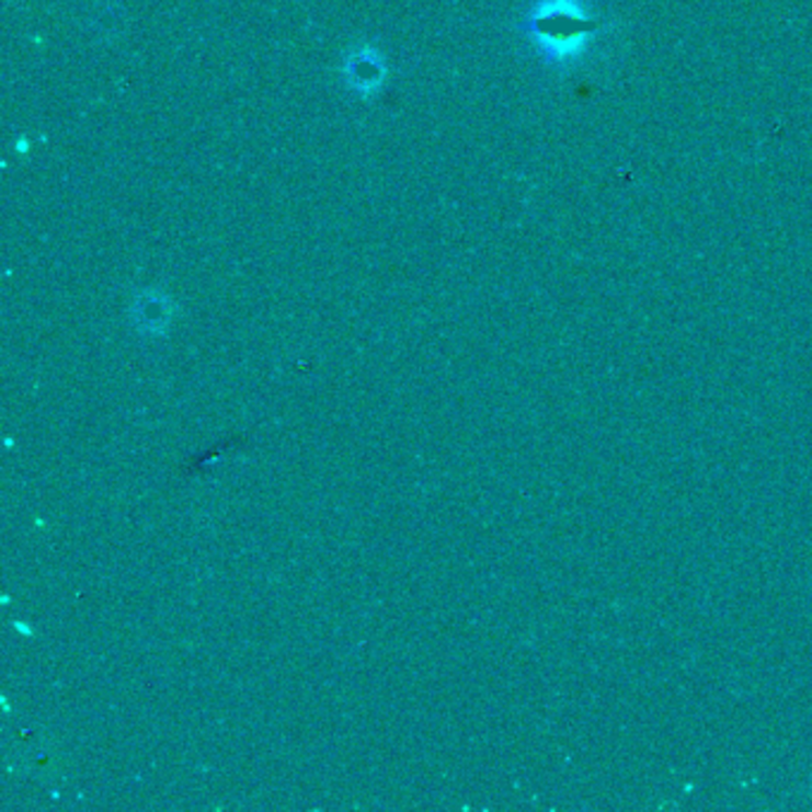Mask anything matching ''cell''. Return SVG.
I'll use <instances>...</instances> for the list:
<instances>
[{
	"instance_id": "6da1fadb",
	"label": "cell",
	"mask_w": 812,
	"mask_h": 812,
	"mask_svg": "<svg viewBox=\"0 0 812 812\" xmlns=\"http://www.w3.org/2000/svg\"><path fill=\"white\" fill-rule=\"evenodd\" d=\"M525 30L546 62L568 67L580 62L603 36V22L584 0H541L527 18Z\"/></svg>"
},
{
	"instance_id": "7a4b0ae2",
	"label": "cell",
	"mask_w": 812,
	"mask_h": 812,
	"mask_svg": "<svg viewBox=\"0 0 812 812\" xmlns=\"http://www.w3.org/2000/svg\"><path fill=\"white\" fill-rule=\"evenodd\" d=\"M346 77L357 91L367 95L381 87L384 67L375 53L361 50L357 55H351V58L346 60Z\"/></svg>"
}]
</instances>
